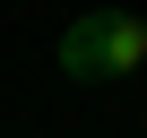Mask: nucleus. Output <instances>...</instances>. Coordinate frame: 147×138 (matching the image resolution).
<instances>
[{"label": "nucleus", "mask_w": 147, "mask_h": 138, "mask_svg": "<svg viewBox=\"0 0 147 138\" xmlns=\"http://www.w3.org/2000/svg\"><path fill=\"white\" fill-rule=\"evenodd\" d=\"M61 69H69V78H130V69H147V17L87 9L78 26L61 35Z\"/></svg>", "instance_id": "nucleus-1"}]
</instances>
